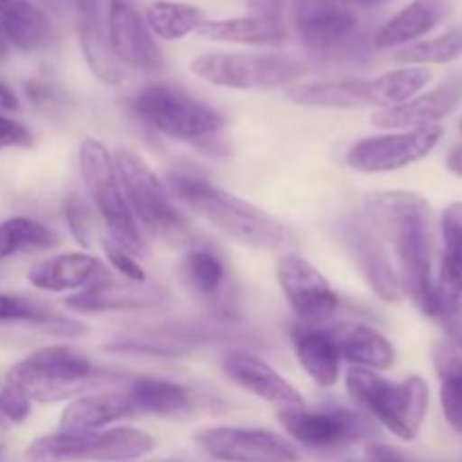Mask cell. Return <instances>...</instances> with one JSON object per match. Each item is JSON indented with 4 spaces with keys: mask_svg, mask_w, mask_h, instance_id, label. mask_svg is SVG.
<instances>
[{
    "mask_svg": "<svg viewBox=\"0 0 462 462\" xmlns=\"http://www.w3.org/2000/svg\"><path fill=\"white\" fill-rule=\"evenodd\" d=\"M343 5H359V7H373V5L386 3V0H341Z\"/></svg>",
    "mask_w": 462,
    "mask_h": 462,
    "instance_id": "obj_47",
    "label": "cell"
},
{
    "mask_svg": "<svg viewBox=\"0 0 462 462\" xmlns=\"http://www.w3.org/2000/svg\"><path fill=\"white\" fill-rule=\"evenodd\" d=\"M0 323H34V325H59L63 332H70V320H63L45 310L39 302H32L21 296H5L0 293Z\"/></svg>",
    "mask_w": 462,
    "mask_h": 462,
    "instance_id": "obj_37",
    "label": "cell"
},
{
    "mask_svg": "<svg viewBox=\"0 0 462 462\" xmlns=\"http://www.w3.org/2000/svg\"><path fill=\"white\" fill-rule=\"evenodd\" d=\"M460 102L462 77H451L431 93L418 95V97L402 104V106L373 113L370 120H373L374 126H382V129H420V126H431L436 122L445 120L447 116L456 111Z\"/></svg>",
    "mask_w": 462,
    "mask_h": 462,
    "instance_id": "obj_19",
    "label": "cell"
},
{
    "mask_svg": "<svg viewBox=\"0 0 462 462\" xmlns=\"http://www.w3.org/2000/svg\"><path fill=\"white\" fill-rule=\"evenodd\" d=\"M442 328H445L447 337H449V341L454 343V350L462 355V314H454V316H447V319L440 320Z\"/></svg>",
    "mask_w": 462,
    "mask_h": 462,
    "instance_id": "obj_43",
    "label": "cell"
},
{
    "mask_svg": "<svg viewBox=\"0 0 462 462\" xmlns=\"http://www.w3.org/2000/svg\"><path fill=\"white\" fill-rule=\"evenodd\" d=\"M343 246L350 253L352 262L364 275L374 293L386 302H400L404 298L400 278H397L395 264L391 253L383 246L379 235L365 217H347L341 224Z\"/></svg>",
    "mask_w": 462,
    "mask_h": 462,
    "instance_id": "obj_14",
    "label": "cell"
},
{
    "mask_svg": "<svg viewBox=\"0 0 462 462\" xmlns=\"http://www.w3.org/2000/svg\"><path fill=\"white\" fill-rule=\"evenodd\" d=\"M126 395L134 404L135 415L153 418H183L197 406V397L189 388L176 382L156 377H135L126 383Z\"/></svg>",
    "mask_w": 462,
    "mask_h": 462,
    "instance_id": "obj_24",
    "label": "cell"
},
{
    "mask_svg": "<svg viewBox=\"0 0 462 462\" xmlns=\"http://www.w3.org/2000/svg\"><path fill=\"white\" fill-rule=\"evenodd\" d=\"M0 30L23 52H34L52 39V23L34 0H0Z\"/></svg>",
    "mask_w": 462,
    "mask_h": 462,
    "instance_id": "obj_26",
    "label": "cell"
},
{
    "mask_svg": "<svg viewBox=\"0 0 462 462\" xmlns=\"http://www.w3.org/2000/svg\"><path fill=\"white\" fill-rule=\"evenodd\" d=\"M224 373L228 374L230 382L237 383L244 391L253 393L266 404L278 406V411L284 409H300L305 406L302 395L296 391L293 383H289L269 361L262 356L253 355L251 350L244 347H233L221 359Z\"/></svg>",
    "mask_w": 462,
    "mask_h": 462,
    "instance_id": "obj_16",
    "label": "cell"
},
{
    "mask_svg": "<svg viewBox=\"0 0 462 462\" xmlns=\"http://www.w3.org/2000/svg\"><path fill=\"white\" fill-rule=\"evenodd\" d=\"M197 34L206 41L242 45H280L287 39L282 21L275 16H266V14L206 21Z\"/></svg>",
    "mask_w": 462,
    "mask_h": 462,
    "instance_id": "obj_27",
    "label": "cell"
},
{
    "mask_svg": "<svg viewBox=\"0 0 462 462\" xmlns=\"http://www.w3.org/2000/svg\"><path fill=\"white\" fill-rule=\"evenodd\" d=\"M5 45H7V41H5L3 30H0V52H3V50H5Z\"/></svg>",
    "mask_w": 462,
    "mask_h": 462,
    "instance_id": "obj_48",
    "label": "cell"
},
{
    "mask_svg": "<svg viewBox=\"0 0 462 462\" xmlns=\"http://www.w3.org/2000/svg\"><path fill=\"white\" fill-rule=\"evenodd\" d=\"M199 449L217 462H298L296 445L264 429L212 427L197 436Z\"/></svg>",
    "mask_w": 462,
    "mask_h": 462,
    "instance_id": "obj_13",
    "label": "cell"
},
{
    "mask_svg": "<svg viewBox=\"0 0 462 462\" xmlns=\"http://www.w3.org/2000/svg\"><path fill=\"white\" fill-rule=\"evenodd\" d=\"M16 108H18V97L14 95V90L9 88L7 84L0 81V116L16 111Z\"/></svg>",
    "mask_w": 462,
    "mask_h": 462,
    "instance_id": "obj_44",
    "label": "cell"
},
{
    "mask_svg": "<svg viewBox=\"0 0 462 462\" xmlns=\"http://www.w3.org/2000/svg\"><path fill=\"white\" fill-rule=\"evenodd\" d=\"M275 275L284 298L298 316V323L320 328L334 319L341 300L328 278L307 257L298 253H284L278 260Z\"/></svg>",
    "mask_w": 462,
    "mask_h": 462,
    "instance_id": "obj_12",
    "label": "cell"
},
{
    "mask_svg": "<svg viewBox=\"0 0 462 462\" xmlns=\"http://www.w3.org/2000/svg\"><path fill=\"white\" fill-rule=\"evenodd\" d=\"M462 57V25L451 27L445 34L422 39L395 52V61L404 66H429V63H451Z\"/></svg>",
    "mask_w": 462,
    "mask_h": 462,
    "instance_id": "obj_35",
    "label": "cell"
},
{
    "mask_svg": "<svg viewBox=\"0 0 462 462\" xmlns=\"http://www.w3.org/2000/svg\"><path fill=\"white\" fill-rule=\"evenodd\" d=\"M284 431L310 449H338L373 436V422L359 409H284L278 411Z\"/></svg>",
    "mask_w": 462,
    "mask_h": 462,
    "instance_id": "obj_11",
    "label": "cell"
},
{
    "mask_svg": "<svg viewBox=\"0 0 462 462\" xmlns=\"http://www.w3.org/2000/svg\"><path fill=\"white\" fill-rule=\"evenodd\" d=\"M347 393L356 409L377 420L400 440H415L429 411V383L413 374L404 382H388L374 370L350 365L346 377Z\"/></svg>",
    "mask_w": 462,
    "mask_h": 462,
    "instance_id": "obj_4",
    "label": "cell"
},
{
    "mask_svg": "<svg viewBox=\"0 0 462 462\" xmlns=\"http://www.w3.org/2000/svg\"><path fill=\"white\" fill-rule=\"evenodd\" d=\"M206 21L208 16L201 7L179 0H156L144 12L149 32L161 41H180L189 34H197Z\"/></svg>",
    "mask_w": 462,
    "mask_h": 462,
    "instance_id": "obj_31",
    "label": "cell"
},
{
    "mask_svg": "<svg viewBox=\"0 0 462 462\" xmlns=\"http://www.w3.org/2000/svg\"><path fill=\"white\" fill-rule=\"evenodd\" d=\"M433 79L431 70L424 66H404L383 72L377 79L368 81V104L383 108H395L418 97L420 90Z\"/></svg>",
    "mask_w": 462,
    "mask_h": 462,
    "instance_id": "obj_32",
    "label": "cell"
},
{
    "mask_svg": "<svg viewBox=\"0 0 462 462\" xmlns=\"http://www.w3.org/2000/svg\"><path fill=\"white\" fill-rule=\"evenodd\" d=\"M131 111L158 134L183 143H203L224 129L219 111L174 84H149L131 99Z\"/></svg>",
    "mask_w": 462,
    "mask_h": 462,
    "instance_id": "obj_7",
    "label": "cell"
},
{
    "mask_svg": "<svg viewBox=\"0 0 462 462\" xmlns=\"http://www.w3.org/2000/svg\"><path fill=\"white\" fill-rule=\"evenodd\" d=\"M32 413V400L21 391V388L12 386L5 382L0 386V418L7 420L12 424H21L30 418Z\"/></svg>",
    "mask_w": 462,
    "mask_h": 462,
    "instance_id": "obj_38",
    "label": "cell"
},
{
    "mask_svg": "<svg viewBox=\"0 0 462 462\" xmlns=\"http://www.w3.org/2000/svg\"><path fill=\"white\" fill-rule=\"evenodd\" d=\"M431 215V206L413 192H374L365 199V219L391 253L402 291L433 319L436 273Z\"/></svg>",
    "mask_w": 462,
    "mask_h": 462,
    "instance_id": "obj_1",
    "label": "cell"
},
{
    "mask_svg": "<svg viewBox=\"0 0 462 462\" xmlns=\"http://www.w3.org/2000/svg\"><path fill=\"white\" fill-rule=\"evenodd\" d=\"M341 361L355 368L388 370L395 365V347L382 332L364 323H337L328 328Z\"/></svg>",
    "mask_w": 462,
    "mask_h": 462,
    "instance_id": "obj_23",
    "label": "cell"
},
{
    "mask_svg": "<svg viewBox=\"0 0 462 462\" xmlns=\"http://www.w3.org/2000/svg\"><path fill=\"white\" fill-rule=\"evenodd\" d=\"M108 45L117 63L140 72H161L165 57L153 41L144 18L129 0L108 3Z\"/></svg>",
    "mask_w": 462,
    "mask_h": 462,
    "instance_id": "obj_15",
    "label": "cell"
},
{
    "mask_svg": "<svg viewBox=\"0 0 462 462\" xmlns=\"http://www.w3.org/2000/svg\"><path fill=\"white\" fill-rule=\"evenodd\" d=\"M170 194L188 203L219 233L257 251H278L287 244V228L262 208L188 174L170 176Z\"/></svg>",
    "mask_w": 462,
    "mask_h": 462,
    "instance_id": "obj_2",
    "label": "cell"
},
{
    "mask_svg": "<svg viewBox=\"0 0 462 462\" xmlns=\"http://www.w3.org/2000/svg\"><path fill=\"white\" fill-rule=\"evenodd\" d=\"M460 135H462V117H460Z\"/></svg>",
    "mask_w": 462,
    "mask_h": 462,
    "instance_id": "obj_49",
    "label": "cell"
},
{
    "mask_svg": "<svg viewBox=\"0 0 462 462\" xmlns=\"http://www.w3.org/2000/svg\"><path fill=\"white\" fill-rule=\"evenodd\" d=\"M447 167H449V171H454L456 176H460L462 179V144L460 147L451 149L449 158H447Z\"/></svg>",
    "mask_w": 462,
    "mask_h": 462,
    "instance_id": "obj_45",
    "label": "cell"
},
{
    "mask_svg": "<svg viewBox=\"0 0 462 462\" xmlns=\"http://www.w3.org/2000/svg\"><path fill=\"white\" fill-rule=\"evenodd\" d=\"M66 217L68 224H70L72 237L81 244V246H88V235H90V219H88V210L81 201L72 199L66 208Z\"/></svg>",
    "mask_w": 462,
    "mask_h": 462,
    "instance_id": "obj_41",
    "label": "cell"
},
{
    "mask_svg": "<svg viewBox=\"0 0 462 462\" xmlns=\"http://www.w3.org/2000/svg\"><path fill=\"white\" fill-rule=\"evenodd\" d=\"M332 0H291L293 18H296V25H302L310 18H314L316 14L323 12Z\"/></svg>",
    "mask_w": 462,
    "mask_h": 462,
    "instance_id": "obj_42",
    "label": "cell"
},
{
    "mask_svg": "<svg viewBox=\"0 0 462 462\" xmlns=\"http://www.w3.org/2000/svg\"><path fill=\"white\" fill-rule=\"evenodd\" d=\"M442 255L436 278V314L442 320L447 316L462 314V201L451 203L440 219Z\"/></svg>",
    "mask_w": 462,
    "mask_h": 462,
    "instance_id": "obj_18",
    "label": "cell"
},
{
    "mask_svg": "<svg viewBox=\"0 0 462 462\" xmlns=\"http://www.w3.org/2000/svg\"><path fill=\"white\" fill-rule=\"evenodd\" d=\"M356 16L343 3H329L323 12L298 25L302 43L314 52H332L346 45L356 32Z\"/></svg>",
    "mask_w": 462,
    "mask_h": 462,
    "instance_id": "obj_29",
    "label": "cell"
},
{
    "mask_svg": "<svg viewBox=\"0 0 462 462\" xmlns=\"http://www.w3.org/2000/svg\"><path fill=\"white\" fill-rule=\"evenodd\" d=\"M433 361L440 377L442 413L449 427L462 436V355L442 343L436 347Z\"/></svg>",
    "mask_w": 462,
    "mask_h": 462,
    "instance_id": "obj_34",
    "label": "cell"
},
{
    "mask_svg": "<svg viewBox=\"0 0 462 462\" xmlns=\"http://www.w3.org/2000/svg\"><path fill=\"white\" fill-rule=\"evenodd\" d=\"M27 280L32 287L43 289V291H70V296H75V293L90 291L99 284L111 282L113 275L102 260L88 253H63V255H54L36 264L27 273Z\"/></svg>",
    "mask_w": 462,
    "mask_h": 462,
    "instance_id": "obj_17",
    "label": "cell"
},
{
    "mask_svg": "<svg viewBox=\"0 0 462 462\" xmlns=\"http://www.w3.org/2000/svg\"><path fill=\"white\" fill-rule=\"evenodd\" d=\"M456 0H411L374 34L377 50H400L422 41L451 12Z\"/></svg>",
    "mask_w": 462,
    "mask_h": 462,
    "instance_id": "obj_21",
    "label": "cell"
},
{
    "mask_svg": "<svg viewBox=\"0 0 462 462\" xmlns=\"http://www.w3.org/2000/svg\"><path fill=\"white\" fill-rule=\"evenodd\" d=\"M72 5H75L77 21H79L81 52H84L90 72L104 84H120V63L113 57L108 39H104L102 34L97 0H72Z\"/></svg>",
    "mask_w": 462,
    "mask_h": 462,
    "instance_id": "obj_28",
    "label": "cell"
},
{
    "mask_svg": "<svg viewBox=\"0 0 462 462\" xmlns=\"http://www.w3.org/2000/svg\"><path fill=\"white\" fill-rule=\"evenodd\" d=\"M199 79L233 90H273L291 86L307 75V63L284 54L206 52L189 63Z\"/></svg>",
    "mask_w": 462,
    "mask_h": 462,
    "instance_id": "obj_9",
    "label": "cell"
},
{
    "mask_svg": "<svg viewBox=\"0 0 462 462\" xmlns=\"http://www.w3.org/2000/svg\"><path fill=\"white\" fill-rule=\"evenodd\" d=\"M289 334H291V346L305 373L319 386H334L341 377V355H338L328 328L296 323L291 325Z\"/></svg>",
    "mask_w": 462,
    "mask_h": 462,
    "instance_id": "obj_25",
    "label": "cell"
},
{
    "mask_svg": "<svg viewBox=\"0 0 462 462\" xmlns=\"http://www.w3.org/2000/svg\"><path fill=\"white\" fill-rule=\"evenodd\" d=\"M79 171L90 203L106 226L108 242L117 244L135 257L143 255L147 251V242L126 203L113 153L108 152L106 144L95 138H86L79 144Z\"/></svg>",
    "mask_w": 462,
    "mask_h": 462,
    "instance_id": "obj_6",
    "label": "cell"
},
{
    "mask_svg": "<svg viewBox=\"0 0 462 462\" xmlns=\"http://www.w3.org/2000/svg\"><path fill=\"white\" fill-rule=\"evenodd\" d=\"M125 374L108 373L90 364L84 355L66 346H45L14 364L7 383L21 388L32 402L54 404L61 400H77L102 386L129 383Z\"/></svg>",
    "mask_w": 462,
    "mask_h": 462,
    "instance_id": "obj_3",
    "label": "cell"
},
{
    "mask_svg": "<svg viewBox=\"0 0 462 462\" xmlns=\"http://www.w3.org/2000/svg\"><path fill=\"white\" fill-rule=\"evenodd\" d=\"M104 253H106L108 264H111L122 278L129 280V282H147V273H144L143 266L135 262V255H131V253H126L125 248H120L117 244L108 242V239L104 242Z\"/></svg>",
    "mask_w": 462,
    "mask_h": 462,
    "instance_id": "obj_39",
    "label": "cell"
},
{
    "mask_svg": "<svg viewBox=\"0 0 462 462\" xmlns=\"http://www.w3.org/2000/svg\"><path fill=\"white\" fill-rule=\"evenodd\" d=\"M135 418L134 404H131L126 391H106L88 393L63 409L59 418V431L63 433H90L102 431L120 420Z\"/></svg>",
    "mask_w": 462,
    "mask_h": 462,
    "instance_id": "obj_22",
    "label": "cell"
},
{
    "mask_svg": "<svg viewBox=\"0 0 462 462\" xmlns=\"http://www.w3.org/2000/svg\"><path fill=\"white\" fill-rule=\"evenodd\" d=\"M34 144V135L25 125L0 116V149H30Z\"/></svg>",
    "mask_w": 462,
    "mask_h": 462,
    "instance_id": "obj_40",
    "label": "cell"
},
{
    "mask_svg": "<svg viewBox=\"0 0 462 462\" xmlns=\"http://www.w3.org/2000/svg\"><path fill=\"white\" fill-rule=\"evenodd\" d=\"M113 162H116L122 192L138 226L161 237L170 246H185L192 242V230L188 221L176 210L170 189L147 165V161L134 149L117 147L113 152Z\"/></svg>",
    "mask_w": 462,
    "mask_h": 462,
    "instance_id": "obj_5",
    "label": "cell"
},
{
    "mask_svg": "<svg viewBox=\"0 0 462 462\" xmlns=\"http://www.w3.org/2000/svg\"><path fill=\"white\" fill-rule=\"evenodd\" d=\"M287 97L298 106L311 108H356L368 104V79H328L314 84H296Z\"/></svg>",
    "mask_w": 462,
    "mask_h": 462,
    "instance_id": "obj_30",
    "label": "cell"
},
{
    "mask_svg": "<svg viewBox=\"0 0 462 462\" xmlns=\"http://www.w3.org/2000/svg\"><path fill=\"white\" fill-rule=\"evenodd\" d=\"M183 275L201 296H217L226 282V266L219 255L208 248H189L183 257Z\"/></svg>",
    "mask_w": 462,
    "mask_h": 462,
    "instance_id": "obj_36",
    "label": "cell"
},
{
    "mask_svg": "<svg viewBox=\"0 0 462 462\" xmlns=\"http://www.w3.org/2000/svg\"><path fill=\"white\" fill-rule=\"evenodd\" d=\"M36 5H39L43 12H52V14H61L63 9L68 7V3H72V0H34Z\"/></svg>",
    "mask_w": 462,
    "mask_h": 462,
    "instance_id": "obj_46",
    "label": "cell"
},
{
    "mask_svg": "<svg viewBox=\"0 0 462 462\" xmlns=\"http://www.w3.org/2000/svg\"><path fill=\"white\" fill-rule=\"evenodd\" d=\"M149 433L134 427H113L90 433H50L25 449L30 462H131L153 451Z\"/></svg>",
    "mask_w": 462,
    "mask_h": 462,
    "instance_id": "obj_8",
    "label": "cell"
},
{
    "mask_svg": "<svg viewBox=\"0 0 462 462\" xmlns=\"http://www.w3.org/2000/svg\"><path fill=\"white\" fill-rule=\"evenodd\" d=\"M445 135L440 125L402 129L361 138L347 149L346 162L359 174H382L409 167L427 158Z\"/></svg>",
    "mask_w": 462,
    "mask_h": 462,
    "instance_id": "obj_10",
    "label": "cell"
},
{
    "mask_svg": "<svg viewBox=\"0 0 462 462\" xmlns=\"http://www.w3.org/2000/svg\"><path fill=\"white\" fill-rule=\"evenodd\" d=\"M167 289L147 282H106L90 291L66 298V307L77 314H102V311H135L152 310L167 300Z\"/></svg>",
    "mask_w": 462,
    "mask_h": 462,
    "instance_id": "obj_20",
    "label": "cell"
},
{
    "mask_svg": "<svg viewBox=\"0 0 462 462\" xmlns=\"http://www.w3.org/2000/svg\"><path fill=\"white\" fill-rule=\"evenodd\" d=\"M61 244V237L50 226L30 217H12L0 224V257H12L27 251H50Z\"/></svg>",
    "mask_w": 462,
    "mask_h": 462,
    "instance_id": "obj_33",
    "label": "cell"
}]
</instances>
